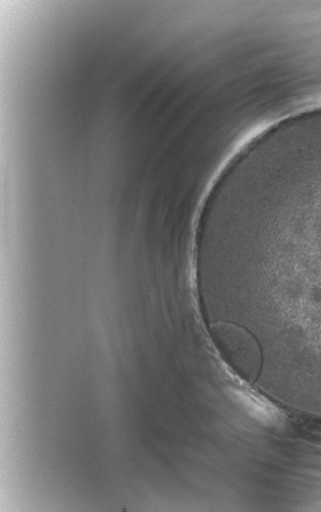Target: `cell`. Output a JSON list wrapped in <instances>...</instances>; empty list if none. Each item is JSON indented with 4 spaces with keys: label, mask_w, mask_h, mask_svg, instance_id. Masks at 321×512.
<instances>
[{
    "label": "cell",
    "mask_w": 321,
    "mask_h": 512,
    "mask_svg": "<svg viewBox=\"0 0 321 512\" xmlns=\"http://www.w3.org/2000/svg\"><path fill=\"white\" fill-rule=\"evenodd\" d=\"M212 341L231 374H252L260 368V347L242 328L228 323L215 324Z\"/></svg>",
    "instance_id": "obj_1"
}]
</instances>
